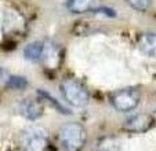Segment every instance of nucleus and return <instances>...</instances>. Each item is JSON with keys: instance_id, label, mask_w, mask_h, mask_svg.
<instances>
[{"instance_id": "13", "label": "nucleus", "mask_w": 156, "mask_h": 151, "mask_svg": "<svg viewBox=\"0 0 156 151\" xmlns=\"http://www.w3.org/2000/svg\"><path fill=\"white\" fill-rule=\"evenodd\" d=\"M37 95H40L41 98L44 99V100H47L48 103H51V105L55 107V110H58V111H61V113H64V114H69V110H66V109L62 105H59L58 102H57L55 99L53 98V96L50 95V93H47V92H44L43 89H40V91H37Z\"/></svg>"}, {"instance_id": "9", "label": "nucleus", "mask_w": 156, "mask_h": 151, "mask_svg": "<svg viewBox=\"0 0 156 151\" xmlns=\"http://www.w3.org/2000/svg\"><path fill=\"white\" fill-rule=\"evenodd\" d=\"M44 54V43L33 41L24 48V56L30 62H41Z\"/></svg>"}, {"instance_id": "2", "label": "nucleus", "mask_w": 156, "mask_h": 151, "mask_svg": "<svg viewBox=\"0 0 156 151\" xmlns=\"http://www.w3.org/2000/svg\"><path fill=\"white\" fill-rule=\"evenodd\" d=\"M59 91L71 106L83 107L90 100V93L86 87L75 79H64L59 82Z\"/></svg>"}, {"instance_id": "8", "label": "nucleus", "mask_w": 156, "mask_h": 151, "mask_svg": "<svg viewBox=\"0 0 156 151\" xmlns=\"http://www.w3.org/2000/svg\"><path fill=\"white\" fill-rule=\"evenodd\" d=\"M138 49L147 56H156V33H142L138 37Z\"/></svg>"}, {"instance_id": "7", "label": "nucleus", "mask_w": 156, "mask_h": 151, "mask_svg": "<svg viewBox=\"0 0 156 151\" xmlns=\"http://www.w3.org/2000/svg\"><path fill=\"white\" fill-rule=\"evenodd\" d=\"M44 65L47 67H57L61 62V52L59 48L51 41L44 43V54H43V59H41Z\"/></svg>"}, {"instance_id": "4", "label": "nucleus", "mask_w": 156, "mask_h": 151, "mask_svg": "<svg viewBox=\"0 0 156 151\" xmlns=\"http://www.w3.org/2000/svg\"><path fill=\"white\" fill-rule=\"evenodd\" d=\"M21 147L24 151H46L48 147V137L40 128L25 129L21 135Z\"/></svg>"}, {"instance_id": "12", "label": "nucleus", "mask_w": 156, "mask_h": 151, "mask_svg": "<svg viewBox=\"0 0 156 151\" xmlns=\"http://www.w3.org/2000/svg\"><path fill=\"white\" fill-rule=\"evenodd\" d=\"M28 84H29L28 80L22 76H11V77H9V80L6 82V85L11 89H25L28 87Z\"/></svg>"}, {"instance_id": "10", "label": "nucleus", "mask_w": 156, "mask_h": 151, "mask_svg": "<svg viewBox=\"0 0 156 151\" xmlns=\"http://www.w3.org/2000/svg\"><path fill=\"white\" fill-rule=\"evenodd\" d=\"M95 2L97 0H68L66 7L71 12L83 14V12H87L88 10H91L95 6Z\"/></svg>"}, {"instance_id": "1", "label": "nucleus", "mask_w": 156, "mask_h": 151, "mask_svg": "<svg viewBox=\"0 0 156 151\" xmlns=\"http://www.w3.org/2000/svg\"><path fill=\"white\" fill-rule=\"evenodd\" d=\"M58 139L65 151H82L87 140V133L83 125L66 122L59 128Z\"/></svg>"}, {"instance_id": "5", "label": "nucleus", "mask_w": 156, "mask_h": 151, "mask_svg": "<svg viewBox=\"0 0 156 151\" xmlns=\"http://www.w3.org/2000/svg\"><path fill=\"white\" fill-rule=\"evenodd\" d=\"M153 125V118L149 114H136V116L130 117L124 122V128L130 132H145Z\"/></svg>"}, {"instance_id": "3", "label": "nucleus", "mask_w": 156, "mask_h": 151, "mask_svg": "<svg viewBox=\"0 0 156 151\" xmlns=\"http://www.w3.org/2000/svg\"><path fill=\"white\" fill-rule=\"evenodd\" d=\"M140 99H141V92L140 89L134 87L123 88V89L115 91L109 96V102L112 105V107L122 113H127L131 111L138 106Z\"/></svg>"}, {"instance_id": "6", "label": "nucleus", "mask_w": 156, "mask_h": 151, "mask_svg": "<svg viewBox=\"0 0 156 151\" xmlns=\"http://www.w3.org/2000/svg\"><path fill=\"white\" fill-rule=\"evenodd\" d=\"M20 113L24 118L35 121V119H37L43 114V107H41V105L37 100L27 98L20 103Z\"/></svg>"}, {"instance_id": "14", "label": "nucleus", "mask_w": 156, "mask_h": 151, "mask_svg": "<svg viewBox=\"0 0 156 151\" xmlns=\"http://www.w3.org/2000/svg\"><path fill=\"white\" fill-rule=\"evenodd\" d=\"M127 3L133 7V8L138 10V11H145L151 7L152 0H126Z\"/></svg>"}, {"instance_id": "11", "label": "nucleus", "mask_w": 156, "mask_h": 151, "mask_svg": "<svg viewBox=\"0 0 156 151\" xmlns=\"http://www.w3.org/2000/svg\"><path fill=\"white\" fill-rule=\"evenodd\" d=\"M97 151H120V142L113 136H106L100 140Z\"/></svg>"}]
</instances>
